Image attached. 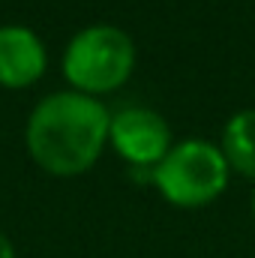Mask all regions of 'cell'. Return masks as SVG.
Returning <instances> with one entry per match:
<instances>
[{
    "label": "cell",
    "instance_id": "obj_1",
    "mask_svg": "<svg viewBox=\"0 0 255 258\" xmlns=\"http://www.w3.org/2000/svg\"><path fill=\"white\" fill-rule=\"evenodd\" d=\"M111 111L102 99L78 90H54L42 96L24 126L30 159L51 177H81L108 147Z\"/></svg>",
    "mask_w": 255,
    "mask_h": 258
},
{
    "label": "cell",
    "instance_id": "obj_2",
    "mask_svg": "<svg viewBox=\"0 0 255 258\" xmlns=\"http://www.w3.org/2000/svg\"><path fill=\"white\" fill-rule=\"evenodd\" d=\"M138 63L135 39L117 24H87L66 42L63 78L69 90L102 99L120 90Z\"/></svg>",
    "mask_w": 255,
    "mask_h": 258
},
{
    "label": "cell",
    "instance_id": "obj_3",
    "mask_svg": "<svg viewBox=\"0 0 255 258\" xmlns=\"http://www.w3.org/2000/svg\"><path fill=\"white\" fill-rule=\"evenodd\" d=\"M228 180L231 168L219 144L207 138L174 141L165 159L153 168V189L180 210H201L213 204L228 189Z\"/></svg>",
    "mask_w": 255,
    "mask_h": 258
},
{
    "label": "cell",
    "instance_id": "obj_4",
    "mask_svg": "<svg viewBox=\"0 0 255 258\" xmlns=\"http://www.w3.org/2000/svg\"><path fill=\"white\" fill-rule=\"evenodd\" d=\"M108 144L126 162V168H156L171 150L174 138L159 111L147 105H123L111 111Z\"/></svg>",
    "mask_w": 255,
    "mask_h": 258
},
{
    "label": "cell",
    "instance_id": "obj_5",
    "mask_svg": "<svg viewBox=\"0 0 255 258\" xmlns=\"http://www.w3.org/2000/svg\"><path fill=\"white\" fill-rule=\"evenodd\" d=\"M48 69V48L33 27L0 24V87L27 90Z\"/></svg>",
    "mask_w": 255,
    "mask_h": 258
},
{
    "label": "cell",
    "instance_id": "obj_6",
    "mask_svg": "<svg viewBox=\"0 0 255 258\" xmlns=\"http://www.w3.org/2000/svg\"><path fill=\"white\" fill-rule=\"evenodd\" d=\"M219 150L231 174L249 180L255 186V108H240L225 120Z\"/></svg>",
    "mask_w": 255,
    "mask_h": 258
},
{
    "label": "cell",
    "instance_id": "obj_7",
    "mask_svg": "<svg viewBox=\"0 0 255 258\" xmlns=\"http://www.w3.org/2000/svg\"><path fill=\"white\" fill-rule=\"evenodd\" d=\"M0 258H15V246L6 231H0Z\"/></svg>",
    "mask_w": 255,
    "mask_h": 258
},
{
    "label": "cell",
    "instance_id": "obj_8",
    "mask_svg": "<svg viewBox=\"0 0 255 258\" xmlns=\"http://www.w3.org/2000/svg\"><path fill=\"white\" fill-rule=\"evenodd\" d=\"M249 213H252V219H255V186H252V195H249Z\"/></svg>",
    "mask_w": 255,
    "mask_h": 258
}]
</instances>
